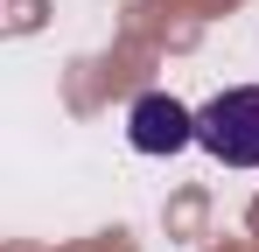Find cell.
Segmentation results:
<instances>
[{"label": "cell", "mask_w": 259, "mask_h": 252, "mask_svg": "<svg viewBox=\"0 0 259 252\" xmlns=\"http://www.w3.org/2000/svg\"><path fill=\"white\" fill-rule=\"evenodd\" d=\"M196 147H210L224 168H259V84H231L196 112Z\"/></svg>", "instance_id": "obj_1"}, {"label": "cell", "mask_w": 259, "mask_h": 252, "mask_svg": "<svg viewBox=\"0 0 259 252\" xmlns=\"http://www.w3.org/2000/svg\"><path fill=\"white\" fill-rule=\"evenodd\" d=\"M126 140L140 154H182L196 140V112L182 98H168V91H140L133 112H126Z\"/></svg>", "instance_id": "obj_2"}]
</instances>
